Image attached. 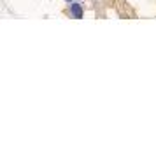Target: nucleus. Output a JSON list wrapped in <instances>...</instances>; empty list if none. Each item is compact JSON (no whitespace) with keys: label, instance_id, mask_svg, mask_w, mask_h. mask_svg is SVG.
Masks as SVG:
<instances>
[{"label":"nucleus","instance_id":"obj_1","mask_svg":"<svg viewBox=\"0 0 156 151\" xmlns=\"http://www.w3.org/2000/svg\"><path fill=\"white\" fill-rule=\"evenodd\" d=\"M70 11H72V14H74V18H77V20L83 18V7L79 4H70Z\"/></svg>","mask_w":156,"mask_h":151},{"label":"nucleus","instance_id":"obj_2","mask_svg":"<svg viewBox=\"0 0 156 151\" xmlns=\"http://www.w3.org/2000/svg\"><path fill=\"white\" fill-rule=\"evenodd\" d=\"M67 2H69V4H72V2H74V0H67Z\"/></svg>","mask_w":156,"mask_h":151}]
</instances>
